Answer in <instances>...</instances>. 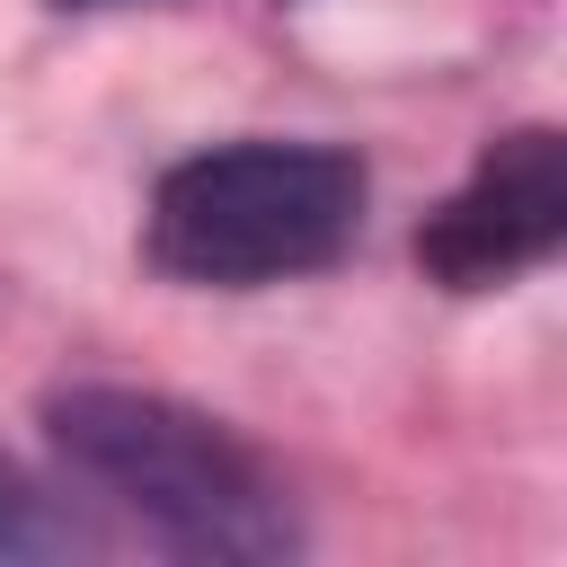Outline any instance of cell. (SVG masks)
<instances>
[{"mask_svg": "<svg viewBox=\"0 0 567 567\" xmlns=\"http://www.w3.org/2000/svg\"><path fill=\"white\" fill-rule=\"evenodd\" d=\"M558 239H567V142L549 124H523V133H496L478 168L425 213L416 266L452 292H487L532 275Z\"/></svg>", "mask_w": 567, "mask_h": 567, "instance_id": "3957f363", "label": "cell"}, {"mask_svg": "<svg viewBox=\"0 0 567 567\" xmlns=\"http://www.w3.org/2000/svg\"><path fill=\"white\" fill-rule=\"evenodd\" d=\"M62 9H97V0H62Z\"/></svg>", "mask_w": 567, "mask_h": 567, "instance_id": "5b68a950", "label": "cell"}, {"mask_svg": "<svg viewBox=\"0 0 567 567\" xmlns=\"http://www.w3.org/2000/svg\"><path fill=\"white\" fill-rule=\"evenodd\" d=\"M62 549H89V523L62 514V505L0 452V558H62Z\"/></svg>", "mask_w": 567, "mask_h": 567, "instance_id": "277c9868", "label": "cell"}, {"mask_svg": "<svg viewBox=\"0 0 567 567\" xmlns=\"http://www.w3.org/2000/svg\"><path fill=\"white\" fill-rule=\"evenodd\" d=\"M363 221V159L337 142H221L159 177L151 266L213 292H257L346 257Z\"/></svg>", "mask_w": 567, "mask_h": 567, "instance_id": "7a4b0ae2", "label": "cell"}, {"mask_svg": "<svg viewBox=\"0 0 567 567\" xmlns=\"http://www.w3.org/2000/svg\"><path fill=\"white\" fill-rule=\"evenodd\" d=\"M53 452L115 496L159 549L177 558H221V567H266L301 549L292 496L266 470L257 443H239L221 416L159 399V390H115V381H71L44 399Z\"/></svg>", "mask_w": 567, "mask_h": 567, "instance_id": "6da1fadb", "label": "cell"}]
</instances>
